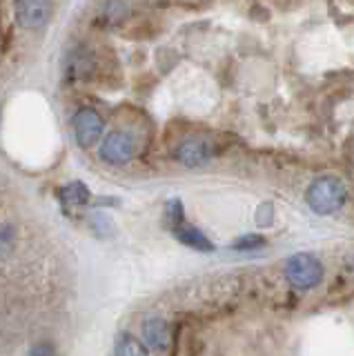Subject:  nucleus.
I'll use <instances>...</instances> for the list:
<instances>
[{"label": "nucleus", "instance_id": "nucleus-1", "mask_svg": "<svg viewBox=\"0 0 354 356\" xmlns=\"http://www.w3.org/2000/svg\"><path fill=\"white\" fill-rule=\"evenodd\" d=\"M346 185L339 178H319L307 189V205L312 207L316 214H335L337 209L343 207L346 203Z\"/></svg>", "mask_w": 354, "mask_h": 356}, {"label": "nucleus", "instance_id": "nucleus-2", "mask_svg": "<svg viewBox=\"0 0 354 356\" xmlns=\"http://www.w3.org/2000/svg\"><path fill=\"white\" fill-rule=\"evenodd\" d=\"M285 276L298 289H312L323 281V265L312 254H296L285 263Z\"/></svg>", "mask_w": 354, "mask_h": 356}, {"label": "nucleus", "instance_id": "nucleus-3", "mask_svg": "<svg viewBox=\"0 0 354 356\" xmlns=\"http://www.w3.org/2000/svg\"><path fill=\"white\" fill-rule=\"evenodd\" d=\"M134 138L125 131H109L101 145V159L109 165H127L134 159Z\"/></svg>", "mask_w": 354, "mask_h": 356}, {"label": "nucleus", "instance_id": "nucleus-4", "mask_svg": "<svg viewBox=\"0 0 354 356\" xmlns=\"http://www.w3.org/2000/svg\"><path fill=\"white\" fill-rule=\"evenodd\" d=\"M103 118L98 116V111L92 107H81L74 114V136L79 140L81 147H92L98 143L103 134Z\"/></svg>", "mask_w": 354, "mask_h": 356}, {"label": "nucleus", "instance_id": "nucleus-5", "mask_svg": "<svg viewBox=\"0 0 354 356\" xmlns=\"http://www.w3.org/2000/svg\"><path fill=\"white\" fill-rule=\"evenodd\" d=\"M14 11L23 29H40L51 16V0H14Z\"/></svg>", "mask_w": 354, "mask_h": 356}, {"label": "nucleus", "instance_id": "nucleus-6", "mask_svg": "<svg viewBox=\"0 0 354 356\" xmlns=\"http://www.w3.org/2000/svg\"><path fill=\"white\" fill-rule=\"evenodd\" d=\"M174 156H176V161L183 163L185 167H196L212 159V147L201 138H190V140H183L179 147H176Z\"/></svg>", "mask_w": 354, "mask_h": 356}, {"label": "nucleus", "instance_id": "nucleus-7", "mask_svg": "<svg viewBox=\"0 0 354 356\" xmlns=\"http://www.w3.org/2000/svg\"><path fill=\"white\" fill-rule=\"evenodd\" d=\"M143 337H145V343L150 345L152 350H168V345L172 341V334H170V327L168 323L161 321V318H152L147 321L145 325H143Z\"/></svg>", "mask_w": 354, "mask_h": 356}, {"label": "nucleus", "instance_id": "nucleus-8", "mask_svg": "<svg viewBox=\"0 0 354 356\" xmlns=\"http://www.w3.org/2000/svg\"><path fill=\"white\" fill-rule=\"evenodd\" d=\"M174 236L179 238L181 243L190 245V248L198 250V252H212V243L207 241V236L203 232H198L194 227H187V225H176L174 227Z\"/></svg>", "mask_w": 354, "mask_h": 356}, {"label": "nucleus", "instance_id": "nucleus-9", "mask_svg": "<svg viewBox=\"0 0 354 356\" xmlns=\"http://www.w3.org/2000/svg\"><path fill=\"white\" fill-rule=\"evenodd\" d=\"M116 354H127V356H140V354H147V348L143 345L140 341H136L131 334H120L118 341H116Z\"/></svg>", "mask_w": 354, "mask_h": 356}, {"label": "nucleus", "instance_id": "nucleus-10", "mask_svg": "<svg viewBox=\"0 0 354 356\" xmlns=\"http://www.w3.org/2000/svg\"><path fill=\"white\" fill-rule=\"evenodd\" d=\"M61 198L65 200V203H70V205H81V203H87L90 192H87V187L83 183H72L67 187H63Z\"/></svg>", "mask_w": 354, "mask_h": 356}, {"label": "nucleus", "instance_id": "nucleus-11", "mask_svg": "<svg viewBox=\"0 0 354 356\" xmlns=\"http://www.w3.org/2000/svg\"><path fill=\"white\" fill-rule=\"evenodd\" d=\"M12 245H14V234H12V229L5 227V225H0V256L12 250Z\"/></svg>", "mask_w": 354, "mask_h": 356}, {"label": "nucleus", "instance_id": "nucleus-12", "mask_svg": "<svg viewBox=\"0 0 354 356\" xmlns=\"http://www.w3.org/2000/svg\"><path fill=\"white\" fill-rule=\"evenodd\" d=\"M265 243V238L263 236H243L241 241H236L234 243V248H239V250H254V248H261V245Z\"/></svg>", "mask_w": 354, "mask_h": 356}, {"label": "nucleus", "instance_id": "nucleus-13", "mask_svg": "<svg viewBox=\"0 0 354 356\" xmlns=\"http://www.w3.org/2000/svg\"><path fill=\"white\" fill-rule=\"evenodd\" d=\"M29 352H31V354H51L54 350H51V348H31Z\"/></svg>", "mask_w": 354, "mask_h": 356}, {"label": "nucleus", "instance_id": "nucleus-14", "mask_svg": "<svg viewBox=\"0 0 354 356\" xmlns=\"http://www.w3.org/2000/svg\"><path fill=\"white\" fill-rule=\"evenodd\" d=\"M352 267H354V261H352Z\"/></svg>", "mask_w": 354, "mask_h": 356}]
</instances>
